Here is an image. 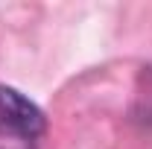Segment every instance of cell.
<instances>
[{
  "mask_svg": "<svg viewBox=\"0 0 152 149\" xmlns=\"http://www.w3.org/2000/svg\"><path fill=\"white\" fill-rule=\"evenodd\" d=\"M0 126L23 140H32L38 134H44L47 120H44V111L29 96H23L9 85H0Z\"/></svg>",
  "mask_w": 152,
  "mask_h": 149,
  "instance_id": "6da1fadb",
  "label": "cell"
}]
</instances>
